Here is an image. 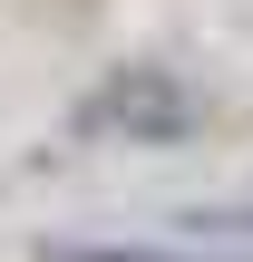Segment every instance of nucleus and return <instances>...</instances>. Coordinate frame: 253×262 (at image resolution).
I'll return each instance as SVG.
<instances>
[{
    "mask_svg": "<svg viewBox=\"0 0 253 262\" xmlns=\"http://www.w3.org/2000/svg\"><path fill=\"white\" fill-rule=\"evenodd\" d=\"M39 262H185V253H137V243H49Z\"/></svg>",
    "mask_w": 253,
    "mask_h": 262,
    "instance_id": "obj_1",
    "label": "nucleus"
}]
</instances>
